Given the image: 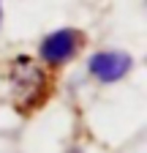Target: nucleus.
Segmentation results:
<instances>
[{
    "label": "nucleus",
    "instance_id": "f257e3e1",
    "mask_svg": "<svg viewBox=\"0 0 147 153\" xmlns=\"http://www.w3.org/2000/svg\"><path fill=\"white\" fill-rule=\"evenodd\" d=\"M8 85H11L14 104L27 112V109L38 107L44 101V96H46V74L33 57L19 55L8 66Z\"/></svg>",
    "mask_w": 147,
    "mask_h": 153
},
{
    "label": "nucleus",
    "instance_id": "f03ea898",
    "mask_svg": "<svg viewBox=\"0 0 147 153\" xmlns=\"http://www.w3.org/2000/svg\"><path fill=\"white\" fill-rule=\"evenodd\" d=\"M82 47H85V33L79 27H57V30H49L41 38L38 60L44 66L60 68V66H68L82 52Z\"/></svg>",
    "mask_w": 147,
    "mask_h": 153
},
{
    "label": "nucleus",
    "instance_id": "7ed1b4c3",
    "mask_svg": "<svg viewBox=\"0 0 147 153\" xmlns=\"http://www.w3.org/2000/svg\"><path fill=\"white\" fill-rule=\"evenodd\" d=\"M134 68V57L123 49H98L87 57V74L101 85H115L125 79Z\"/></svg>",
    "mask_w": 147,
    "mask_h": 153
},
{
    "label": "nucleus",
    "instance_id": "20e7f679",
    "mask_svg": "<svg viewBox=\"0 0 147 153\" xmlns=\"http://www.w3.org/2000/svg\"><path fill=\"white\" fill-rule=\"evenodd\" d=\"M0 22H3V0H0Z\"/></svg>",
    "mask_w": 147,
    "mask_h": 153
},
{
    "label": "nucleus",
    "instance_id": "39448f33",
    "mask_svg": "<svg viewBox=\"0 0 147 153\" xmlns=\"http://www.w3.org/2000/svg\"><path fill=\"white\" fill-rule=\"evenodd\" d=\"M68 153H82V150H68Z\"/></svg>",
    "mask_w": 147,
    "mask_h": 153
}]
</instances>
